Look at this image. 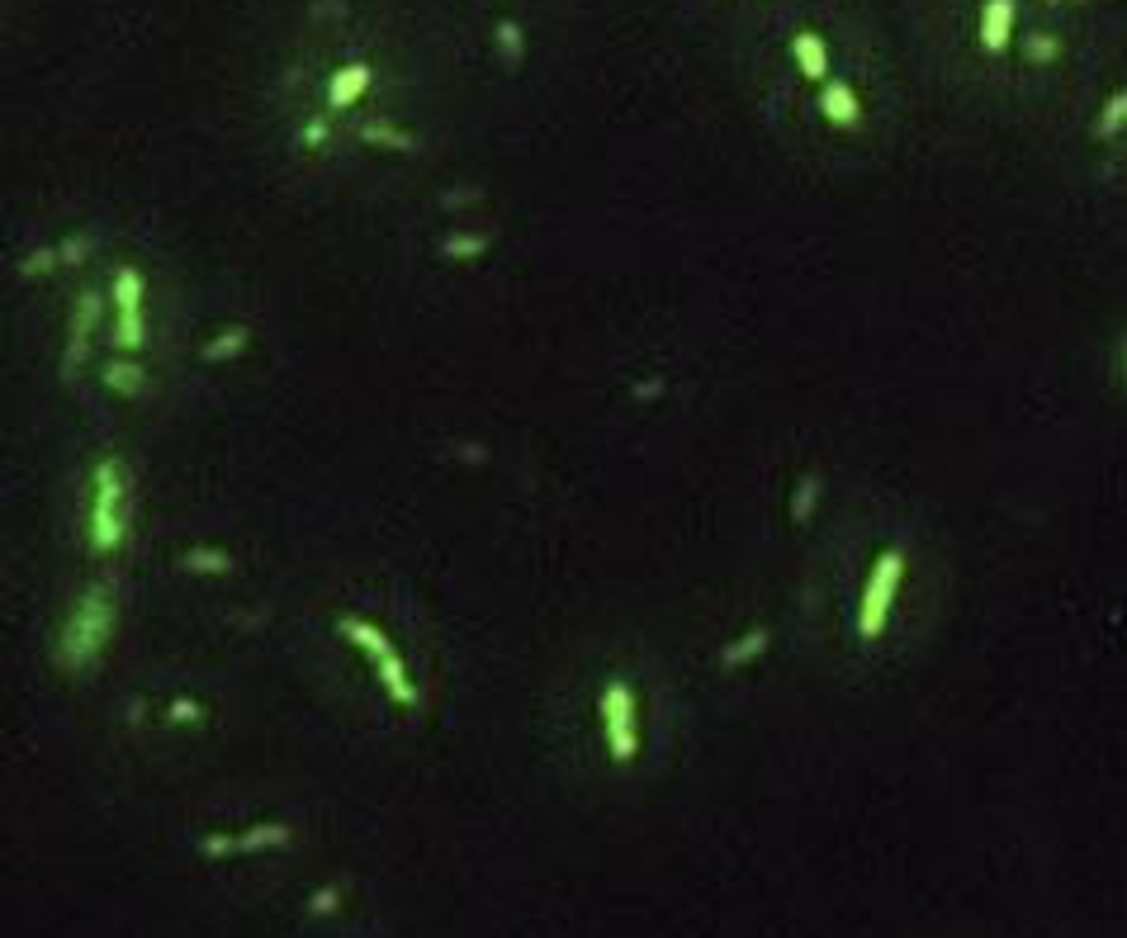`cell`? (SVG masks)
I'll use <instances>...</instances> for the list:
<instances>
[{
    "label": "cell",
    "instance_id": "1",
    "mask_svg": "<svg viewBox=\"0 0 1127 938\" xmlns=\"http://www.w3.org/2000/svg\"><path fill=\"white\" fill-rule=\"evenodd\" d=\"M109 626H114V597H109V588H90V593L72 607L62 635H57V668L81 673L95 654L105 650Z\"/></svg>",
    "mask_w": 1127,
    "mask_h": 938
},
{
    "label": "cell",
    "instance_id": "2",
    "mask_svg": "<svg viewBox=\"0 0 1127 938\" xmlns=\"http://www.w3.org/2000/svg\"><path fill=\"white\" fill-rule=\"evenodd\" d=\"M900 578H905V555H900V550H886V555L872 564V574H867L862 597H858V635L862 640H881V635H886L891 602H895V593H900Z\"/></svg>",
    "mask_w": 1127,
    "mask_h": 938
},
{
    "label": "cell",
    "instance_id": "3",
    "mask_svg": "<svg viewBox=\"0 0 1127 938\" xmlns=\"http://www.w3.org/2000/svg\"><path fill=\"white\" fill-rule=\"evenodd\" d=\"M90 545L100 555H114L124 545V469L105 460L95 469V503H90Z\"/></svg>",
    "mask_w": 1127,
    "mask_h": 938
},
{
    "label": "cell",
    "instance_id": "4",
    "mask_svg": "<svg viewBox=\"0 0 1127 938\" xmlns=\"http://www.w3.org/2000/svg\"><path fill=\"white\" fill-rule=\"evenodd\" d=\"M597 716H602V735H607V749L616 763H630L640 754V706H635V692L630 683L611 678L597 697Z\"/></svg>",
    "mask_w": 1127,
    "mask_h": 938
},
{
    "label": "cell",
    "instance_id": "5",
    "mask_svg": "<svg viewBox=\"0 0 1127 938\" xmlns=\"http://www.w3.org/2000/svg\"><path fill=\"white\" fill-rule=\"evenodd\" d=\"M341 631L351 635V640L360 645V654L375 664L379 683H384V692H389L394 702H403V706L417 702V687H412V678H408V668H403V659H398V650L389 645V635L379 631V626H370V621H356V616H346V621H341Z\"/></svg>",
    "mask_w": 1127,
    "mask_h": 938
},
{
    "label": "cell",
    "instance_id": "6",
    "mask_svg": "<svg viewBox=\"0 0 1127 938\" xmlns=\"http://www.w3.org/2000/svg\"><path fill=\"white\" fill-rule=\"evenodd\" d=\"M143 275L124 266V271L114 275V304H119V327H114V337L124 351H138L147 342V323H143Z\"/></svg>",
    "mask_w": 1127,
    "mask_h": 938
},
{
    "label": "cell",
    "instance_id": "7",
    "mask_svg": "<svg viewBox=\"0 0 1127 938\" xmlns=\"http://www.w3.org/2000/svg\"><path fill=\"white\" fill-rule=\"evenodd\" d=\"M985 53H1004L1014 38V0H985L981 5V29H976Z\"/></svg>",
    "mask_w": 1127,
    "mask_h": 938
},
{
    "label": "cell",
    "instance_id": "8",
    "mask_svg": "<svg viewBox=\"0 0 1127 938\" xmlns=\"http://www.w3.org/2000/svg\"><path fill=\"white\" fill-rule=\"evenodd\" d=\"M280 844H289V825H261V830H242L237 839H204V853H256V848Z\"/></svg>",
    "mask_w": 1127,
    "mask_h": 938
},
{
    "label": "cell",
    "instance_id": "9",
    "mask_svg": "<svg viewBox=\"0 0 1127 938\" xmlns=\"http://www.w3.org/2000/svg\"><path fill=\"white\" fill-rule=\"evenodd\" d=\"M820 109H824V119H829V124H839V128L858 124V114H862L858 91H853L848 81H824V91H820Z\"/></svg>",
    "mask_w": 1127,
    "mask_h": 938
},
{
    "label": "cell",
    "instance_id": "10",
    "mask_svg": "<svg viewBox=\"0 0 1127 938\" xmlns=\"http://www.w3.org/2000/svg\"><path fill=\"white\" fill-rule=\"evenodd\" d=\"M791 53H796V67H801V76H810V81H829V48H824L820 34L801 29V34L791 38Z\"/></svg>",
    "mask_w": 1127,
    "mask_h": 938
},
{
    "label": "cell",
    "instance_id": "11",
    "mask_svg": "<svg viewBox=\"0 0 1127 938\" xmlns=\"http://www.w3.org/2000/svg\"><path fill=\"white\" fill-rule=\"evenodd\" d=\"M365 86H370V67H360V62H351V67H341V72L332 76V86H327V105H332V109L356 105Z\"/></svg>",
    "mask_w": 1127,
    "mask_h": 938
},
{
    "label": "cell",
    "instance_id": "12",
    "mask_svg": "<svg viewBox=\"0 0 1127 938\" xmlns=\"http://www.w3.org/2000/svg\"><path fill=\"white\" fill-rule=\"evenodd\" d=\"M90 327H95V294H86L81 299V308H76V318H72V342H67V361H62V370H76L81 365V356H86V337H90Z\"/></svg>",
    "mask_w": 1127,
    "mask_h": 938
},
{
    "label": "cell",
    "instance_id": "13",
    "mask_svg": "<svg viewBox=\"0 0 1127 938\" xmlns=\"http://www.w3.org/2000/svg\"><path fill=\"white\" fill-rule=\"evenodd\" d=\"M105 384L109 389H119V394H138V389H143V370L114 361V365H105Z\"/></svg>",
    "mask_w": 1127,
    "mask_h": 938
},
{
    "label": "cell",
    "instance_id": "14",
    "mask_svg": "<svg viewBox=\"0 0 1127 938\" xmlns=\"http://www.w3.org/2000/svg\"><path fill=\"white\" fill-rule=\"evenodd\" d=\"M1123 124H1127V91H1118L1109 105H1104V114H1099L1094 133H1099V138H1113V133H1118Z\"/></svg>",
    "mask_w": 1127,
    "mask_h": 938
},
{
    "label": "cell",
    "instance_id": "15",
    "mask_svg": "<svg viewBox=\"0 0 1127 938\" xmlns=\"http://www.w3.org/2000/svg\"><path fill=\"white\" fill-rule=\"evenodd\" d=\"M185 569H199V574H214V569H228V560H223V555H214V550H190V555H185Z\"/></svg>",
    "mask_w": 1127,
    "mask_h": 938
},
{
    "label": "cell",
    "instance_id": "16",
    "mask_svg": "<svg viewBox=\"0 0 1127 938\" xmlns=\"http://www.w3.org/2000/svg\"><path fill=\"white\" fill-rule=\"evenodd\" d=\"M498 43H502V53L507 57H521V29L512 24V19H502L498 24Z\"/></svg>",
    "mask_w": 1127,
    "mask_h": 938
},
{
    "label": "cell",
    "instance_id": "17",
    "mask_svg": "<svg viewBox=\"0 0 1127 938\" xmlns=\"http://www.w3.org/2000/svg\"><path fill=\"white\" fill-rule=\"evenodd\" d=\"M810 498H815V479H805L801 493H796V522H805V512H810Z\"/></svg>",
    "mask_w": 1127,
    "mask_h": 938
},
{
    "label": "cell",
    "instance_id": "18",
    "mask_svg": "<svg viewBox=\"0 0 1127 938\" xmlns=\"http://www.w3.org/2000/svg\"><path fill=\"white\" fill-rule=\"evenodd\" d=\"M327 905H337V891H318V896L308 901V910H313V915H322Z\"/></svg>",
    "mask_w": 1127,
    "mask_h": 938
},
{
    "label": "cell",
    "instance_id": "19",
    "mask_svg": "<svg viewBox=\"0 0 1127 938\" xmlns=\"http://www.w3.org/2000/svg\"><path fill=\"white\" fill-rule=\"evenodd\" d=\"M1028 53H1033V57H1056V43H1047V38H1033V43H1028Z\"/></svg>",
    "mask_w": 1127,
    "mask_h": 938
}]
</instances>
